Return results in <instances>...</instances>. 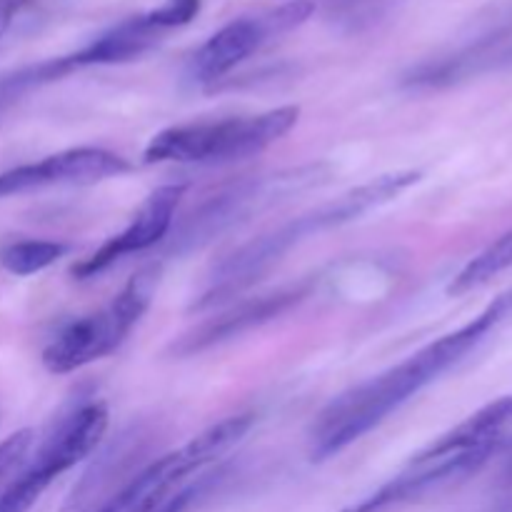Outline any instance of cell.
<instances>
[{
    "label": "cell",
    "mask_w": 512,
    "mask_h": 512,
    "mask_svg": "<svg viewBox=\"0 0 512 512\" xmlns=\"http://www.w3.org/2000/svg\"><path fill=\"white\" fill-rule=\"evenodd\" d=\"M313 285V278H305L300 280V283L273 290V293L243 300V303H238L235 308L225 310L218 318L205 320L198 328H193L190 333H185L183 338L175 340V343L170 345V355H175V358H190V355L205 353V350L215 348V345H223L228 343V340L240 338V335L250 333V330L260 328V325L270 323V320L280 318V315H285L288 310H293L295 305L303 303L310 295V290H313Z\"/></svg>",
    "instance_id": "obj_11"
},
{
    "label": "cell",
    "mask_w": 512,
    "mask_h": 512,
    "mask_svg": "<svg viewBox=\"0 0 512 512\" xmlns=\"http://www.w3.org/2000/svg\"><path fill=\"white\" fill-rule=\"evenodd\" d=\"M512 268V230L500 235L498 240L488 245L485 250H480L448 285V295L458 298V295L470 293L475 288H483L485 283H490L493 278H498L500 273Z\"/></svg>",
    "instance_id": "obj_17"
},
{
    "label": "cell",
    "mask_w": 512,
    "mask_h": 512,
    "mask_svg": "<svg viewBox=\"0 0 512 512\" xmlns=\"http://www.w3.org/2000/svg\"><path fill=\"white\" fill-rule=\"evenodd\" d=\"M512 435V393L493 400L478 413L465 418L445 435H440L438 445L443 448H478V445L500 443Z\"/></svg>",
    "instance_id": "obj_15"
},
{
    "label": "cell",
    "mask_w": 512,
    "mask_h": 512,
    "mask_svg": "<svg viewBox=\"0 0 512 512\" xmlns=\"http://www.w3.org/2000/svg\"><path fill=\"white\" fill-rule=\"evenodd\" d=\"M512 320V285L490 300L470 323L433 340L395 368L340 393L310 428V460L325 463L378 428L410 398L458 368L485 340Z\"/></svg>",
    "instance_id": "obj_1"
},
{
    "label": "cell",
    "mask_w": 512,
    "mask_h": 512,
    "mask_svg": "<svg viewBox=\"0 0 512 512\" xmlns=\"http://www.w3.org/2000/svg\"><path fill=\"white\" fill-rule=\"evenodd\" d=\"M418 180L420 173H415V170L380 175V178L340 195L333 203L308 210V213L298 215L290 223H283L280 228L268 230V233L258 235L250 243L240 245L238 250L225 255L218 265H213L208 275V288L190 303V313H203V310L235 298L243 290H248L250 285L258 283L265 273H270L273 265H278L295 245L308 240L310 235H320L325 230L340 228L350 220H358L360 215L395 200Z\"/></svg>",
    "instance_id": "obj_2"
},
{
    "label": "cell",
    "mask_w": 512,
    "mask_h": 512,
    "mask_svg": "<svg viewBox=\"0 0 512 512\" xmlns=\"http://www.w3.org/2000/svg\"><path fill=\"white\" fill-rule=\"evenodd\" d=\"M298 105L258 115L173 125L153 135L143 160L153 163H233L263 153L298 125Z\"/></svg>",
    "instance_id": "obj_3"
},
{
    "label": "cell",
    "mask_w": 512,
    "mask_h": 512,
    "mask_svg": "<svg viewBox=\"0 0 512 512\" xmlns=\"http://www.w3.org/2000/svg\"><path fill=\"white\" fill-rule=\"evenodd\" d=\"M323 165H305V168L283 170L275 175H258L245 178L228 188L218 190L215 195L205 198L195 210H190L173 230L170 238V255H188L200 250L203 245L213 243L218 235L230 230L233 225L248 220V215L270 208L278 200L308 190L323 183Z\"/></svg>",
    "instance_id": "obj_6"
},
{
    "label": "cell",
    "mask_w": 512,
    "mask_h": 512,
    "mask_svg": "<svg viewBox=\"0 0 512 512\" xmlns=\"http://www.w3.org/2000/svg\"><path fill=\"white\" fill-rule=\"evenodd\" d=\"M108 430L103 403H78L65 410L43 440L35 460L0 493V512H28L63 473L83 463Z\"/></svg>",
    "instance_id": "obj_7"
},
{
    "label": "cell",
    "mask_w": 512,
    "mask_h": 512,
    "mask_svg": "<svg viewBox=\"0 0 512 512\" xmlns=\"http://www.w3.org/2000/svg\"><path fill=\"white\" fill-rule=\"evenodd\" d=\"M78 70L80 65L75 60V53L5 70V73H0V115L8 113L13 105H18L20 100H25L35 90L45 88L50 83H58V80L68 78V75L78 73Z\"/></svg>",
    "instance_id": "obj_14"
},
{
    "label": "cell",
    "mask_w": 512,
    "mask_h": 512,
    "mask_svg": "<svg viewBox=\"0 0 512 512\" xmlns=\"http://www.w3.org/2000/svg\"><path fill=\"white\" fill-rule=\"evenodd\" d=\"M313 10L315 5L310 0H290L265 13L230 20L195 50L188 68L190 78L203 85L218 83L270 40L300 28L313 15Z\"/></svg>",
    "instance_id": "obj_9"
},
{
    "label": "cell",
    "mask_w": 512,
    "mask_h": 512,
    "mask_svg": "<svg viewBox=\"0 0 512 512\" xmlns=\"http://www.w3.org/2000/svg\"><path fill=\"white\" fill-rule=\"evenodd\" d=\"M512 450V435L500 440V443L478 445L468 450H443L428 445L413 455L403 473L395 475L385 485H380L375 493L363 498L360 503L348 505L340 512H390L403 505L418 503V500L430 498L435 493L453 488V485L465 483L468 478L478 475L488 463H493L498 455Z\"/></svg>",
    "instance_id": "obj_8"
},
{
    "label": "cell",
    "mask_w": 512,
    "mask_h": 512,
    "mask_svg": "<svg viewBox=\"0 0 512 512\" xmlns=\"http://www.w3.org/2000/svg\"><path fill=\"white\" fill-rule=\"evenodd\" d=\"M138 433H125L120 435L118 443L110 445L103 455L98 458V463L83 475L78 488H73L68 498V510H78L80 505L90 503L93 495H98L100 488H105L108 483H113L120 475V470L128 465L130 458L138 455Z\"/></svg>",
    "instance_id": "obj_16"
},
{
    "label": "cell",
    "mask_w": 512,
    "mask_h": 512,
    "mask_svg": "<svg viewBox=\"0 0 512 512\" xmlns=\"http://www.w3.org/2000/svg\"><path fill=\"white\" fill-rule=\"evenodd\" d=\"M200 3L203 0H163L158 8L148 10V18L155 28L170 33V30L193 23L195 15L200 13Z\"/></svg>",
    "instance_id": "obj_19"
},
{
    "label": "cell",
    "mask_w": 512,
    "mask_h": 512,
    "mask_svg": "<svg viewBox=\"0 0 512 512\" xmlns=\"http://www.w3.org/2000/svg\"><path fill=\"white\" fill-rule=\"evenodd\" d=\"M33 440V430H18L0 443V483L25 463L30 448H33Z\"/></svg>",
    "instance_id": "obj_21"
},
{
    "label": "cell",
    "mask_w": 512,
    "mask_h": 512,
    "mask_svg": "<svg viewBox=\"0 0 512 512\" xmlns=\"http://www.w3.org/2000/svg\"><path fill=\"white\" fill-rule=\"evenodd\" d=\"M158 280L160 263L145 265L105 308L65 323L45 345V368L55 375H65L115 353L125 343L130 330L148 313Z\"/></svg>",
    "instance_id": "obj_4"
},
{
    "label": "cell",
    "mask_w": 512,
    "mask_h": 512,
    "mask_svg": "<svg viewBox=\"0 0 512 512\" xmlns=\"http://www.w3.org/2000/svg\"><path fill=\"white\" fill-rule=\"evenodd\" d=\"M133 165L123 155L103 148H70L48 155L38 163H25L0 173V200L50 185H93L100 180L120 178Z\"/></svg>",
    "instance_id": "obj_10"
},
{
    "label": "cell",
    "mask_w": 512,
    "mask_h": 512,
    "mask_svg": "<svg viewBox=\"0 0 512 512\" xmlns=\"http://www.w3.org/2000/svg\"><path fill=\"white\" fill-rule=\"evenodd\" d=\"M68 250L70 245L58 243V240H15L0 248V265L10 275L28 278L58 263Z\"/></svg>",
    "instance_id": "obj_18"
},
{
    "label": "cell",
    "mask_w": 512,
    "mask_h": 512,
    "mask_svg": "<svg viewBox=\"0 0 512 512\" xmlns=\"http://www.w3.org/2000/svg\"><path fill=\"white\" fill-rule=\"evenodd\" d=\"M163 38L165 33L150 23L148 13H140L113 25L73 53L80 70L90 68V65H118L150 53L155 45L163 43Z\"/></svg>",
    "instance_id": "obj_13"
},
{
    "label": "cell",
    "mask_w": 512,
    "mask_h": 512,
    "mask_svg": "<svg viewBox=\"0 0 512 512\" xmlns=\"http://www.w3.org/2000/svg\"><path fill=\"white\" fill-rule=\"evenodd\" d=\"M512 65V43H500L493 50V70L498 68H510Z\"/></svg>",
    "instance_id": "obj_23"
},
{
    "label": "cell",
    "mask_w": 512,
    "mask_h": 512,
    "mask_svg": "<svg viewBox=\"0 0 512 512\" xmlns=\"http://www.w3.org/2000/svg\"><path fill=\"white\" fill-rule=\"evenodd\" d=\"M30 5V0H0V38L13 28L15 18Z\"/></svg>",
    "instance_id": "obj_22"
},
{
    "label": "cell",
    "mask_w": 512,
    "mask_h": 512,
    "mask_svg": "<svg viewBox=\"0 0 512 512\" xmlns=\"http://www.w3.org/2000/svg\"><path fill=\"white\" fill-rule=\"evenodd\" d=\"M183 195L185 185H160V188L153 190V193L148 195V200L140 205V210L135 213V218L130 220L128 228L120 230V233L113 235L110 240H105L90 258L73 265L70 273L78 280H90L95 278V275L105 273L115 260L125 258V255L143 253V250L158 245L160 240L168 235V230L173 228L175 210H178Z\"/></svg>",
    "instance_id": "obj_12"
},
{
    "label": "cell",
    "mask_w": 512,
    "mask_h": 512,
    "mask_svg": "<svg viewBox=\"0 0 512 512\" xmlns=\"http://www.w3.org/2000/svg\"><path fill=\"white\" fill-rule=\"evenodd\" d=\"M225 478V470H218V473H210V475H203V478H198L195 483L185 485V488H180L178 493L173 495V498L165 500L163 505H160L158 510L153 512H190L195 508V505L200 503V500L205 498V495L210 493L213 488H218L220 480Z\"/></svg>",
    "instance_id": "obj_20"
},
{
    "label": "cell",
    "mask_w": 512,
    "mask_h": 512,
    "mask_svg": "<svg viewBox=\"0 0 512 512\" xmlns=\"http://www.w3.org/2000/svg\"><path fill=\"white\" fill-rule=\"evenodd\" d=\"M253 415H233L210 425L180 448L160 455L150 465L133 475L120 490H115L98 510L93 512H153L180 488H185L190 475H198L210 463L223 458L253 428Z\"/></svg>",
    "instance_id": "obj_5"
}]
</instances>
